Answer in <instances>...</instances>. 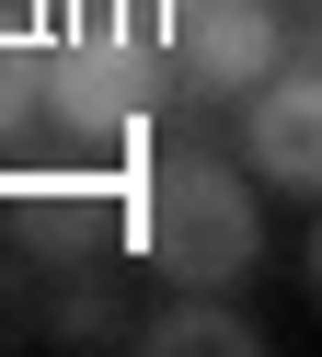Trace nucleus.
Returning <instances> with one entry per match:
<instances>
[{"label":"nucleus","instance_id":"7","mask_svg":"<svg viewBox=\"0 0 322 357\" xmlns=\"http://www.w3.org/2000/svg\"><path fill=\"white\" fill-rule=\"evenodd\" d=\"M311 288H322V231H311Z\"/></svg>","mask_w":322,"mask_h":357},{"label":"nucleus","instance_id":"4","mask_svg":"<svg viewBox=\"0 0 322 357\" xmlns=\"http://www.w3.org/2000/svg\"><path fill=\"white\" fill-rule=\"evenodd\" d=\"M242 150H253V173H265L276 196H322V58L276 70L265 93L242 104Z\"/></svg>","mask_w":322,"mask_h":357},{"label":"nucleus","instance_id":"1","mask_svg":"<svg viewBox=\"0 0 322 357\" xmlns=\"http://www.w3.org/2000/svg\"><path fill=\"white\" fill-rule=\"evenodd\" d=\"M173 0H58L46 24V116L115 139V127H150L173 104Z\"/></svg>","mask_w":322,"mask_h":357},{"label":"nucleus","instance_id":"3","mask_svg":"<svg viewBox=\"0 0 322 357\" xmlns=\"http://www.w3.org/2000/svg\"><path fill=\"white\" fill-rule=\"evenodd\" d=\"M288 70V24L265 0H173V81L196 104H230V93H265Z\"/></svg>","mask_w":322,"mask_h":357},{"label":"nucleus","instance_id":"2","mask_svg":"<svg viewBox=\"0 0 322 357\" xmlns=\"http://www.w3.org/2000/svg\"><path fill=\"white\" fill-rule=\"evenodd\" d=\"M127 242L150 254V277H173V288H230L265 254V219H253L242 173H230L219 150H161V162L138 173V196H127Z\"/></svg>","mask_w":322,"mask_h":357},{"label":"nucleus","instance_id":"5","mask_svg":"<svg viewBox=\"0 0 322 357\" xmlns=\"http://www.w3.org/2000/svg\"><path fill=\"white\" fill-rule=\"evenodd\" d=\"M46 116V24H23L12 0H0V139Z\"/></svg>","mask_w":322,"mask_h":357},{"label":"nucleus","instance_id":"6","mask_svg":"<svg viewBox=\"0 0 322 357\" xmlns=\"http://www.w3.org/2000/svg\"><path fill=\"white\" fill-rule=\"evenodd\" d=\"M150 346H184V357H253V323H230L207 288H184V311H161Z\"/></svg>","mask_w":322,"mask_h":357}]
</instances>
